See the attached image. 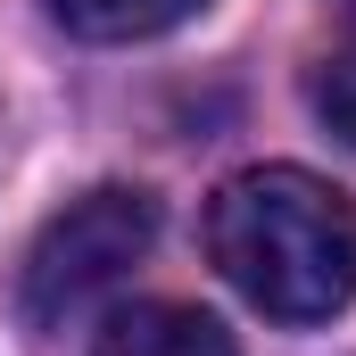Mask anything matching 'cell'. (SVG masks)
<instances>
[{"label":"cell","instance_id":"1","mask_svg":"<svg viewBox=\"0 0 356 356\" xmlns=\"http://www.w3.org/2000/svg\"><path fill=\"white\" fill-rule=\"evenodd\" d=\"M207 257L273 323H323L356 298V199L307 166H249L207 199Z\"/></svg>","mask_w":356,"mask_h":356},{"label":"cell","instance_id":"2","mask_svg":"<svg viewBox=\"0 0 356 356\" xmlns=\"http://www.w3.org/2000/svg\"><path fill=\"white\" fill-rule=\"evenodd\" d=\"M149 241H158V199L149 191H124V182L83 191L67 216L42 224V241L25 257V315L42 332H67L75 315H91L124 273L149 257Z\"/></svg>","mask_w":356,"mask_h":356},{"label":"cell","instance_id":"3","mask_svg":"<svg viewBox=\"0 0 356 356\" xmlns=\"http://www.w3.org/2000/svg\"><path fill=\"white\" fill-rule=\"evenodd\" d=\"M91 356H241L232 332L199 307H175V298H141V307H116L99 323Z\"/></svg>","mask_w":356,"mask_h":356},{"label":"cell","instance_id":"4","mask_svg":"<svg viewBox=\"0 0 356 356\" xmlns=\"http://www.w3.org/2000/svg\"><path fill=\"white\" fill-rule=\"evenodd\" d=\"M207 0H50V17L83 42H149L182 17H199Z\"/></svg>","mask_w":356,"mask_h":356},{"label":"cell","instance_id":"5","mask_svg":"<svg viewBox=\"0 0 356 356\" xmlns=\"http://www.w3.org/2000/svg\"><path fill=\"white\" fill-rule=\"evenodd\" d=\"M315 116L356 149V17H348V33L332 42V58L315 67Z\"/></svg>","mask_w":356,"mask_h":356}]
</instances>
